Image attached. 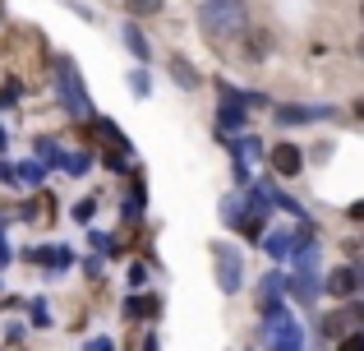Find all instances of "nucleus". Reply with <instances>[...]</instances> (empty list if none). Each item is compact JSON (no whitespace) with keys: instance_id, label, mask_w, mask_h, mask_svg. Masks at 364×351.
I'll use <instances>...</instances> for the list:
<instances>
[{"instance_id":"24","label":"nucleus","mask_w":364,"mask_h":351,"mask_svg":"<svg viewBox=\"0 0 364 351\" xmlns=\"http://www.w3.org/2000/svg\"><path fill=\"white\" fill-rule=\"evenodd\" d=\"M0 148H5V130H0Z\"/></svg>"},{"instance_id":"7","label":"nucleus","mask_w":364,"mask_h":351,"mask_svg":"<svg viewBox=\"0 0 364 351\" xmlns=\"http://www.w3.org/2000/svg\"><path fill=\"white\" fill-rule=\"evenodd\" d=\"M171 79H176L180 88H198V74L189 70V61H180V56H171Z\"/></svg>"},{"instance_id":"9","label":"nucleus","mask_w":364,"mask_h":351,"mask_svg":"<svg viewBox=\"0 0 364 351\" xmlns=\"http://www.w3.org/2000/svg\"><path fill=\"white\" fill-rule=\"evenodd\" d=\"M346 324H350V315H323L318 333L323 337H346Z\"/></svg>"},{"instance_id":"3","label":"nucleus","mask_w":364,"mask_h":351,"mask_svg":"<svg viewBox=\"0 0 364 351\" xmlns=\"http://www.w3.org/2000/svg\"><path fill=\"white\" fill-rule=\"evenodd\" d=\"M267 162H272V176H286V180H295V176L304 172V153H300L295 139H282V144L267 153Z\"/></svg>"},{"instance_id":"19","label":"nucleus","mask_w":364,"mask_h":351,"mask_svg":"<svg viewBox=\"0 0 364 351\" xmlns=\"http://www.w3.org/2000/svg\"><path fill=\"white\" fill-rule=\"evenodd\" d=\"M350 111H355V120H364V93L355 98V107H350Z\"/></svg>"},{"instance_id":"22","label":"nucleus","mask_w":364,"mask_h":351,"mask_svg":"<svg viewBox=\"0 0 364 351\" xmlns=\"http://www.w3.org/2000/svg\"><path fill=\"white\" fill-rule=\"evenodd\" d=\"M5 263H9V245L0 241V268H5Z\"/></svg>"},{"instance_id":"6","label":"nucleus","mask_w":364,"mask_h":351,"mask_svg":"<svg viewBox=\"0 0 364 351\" xmlns=\"http://www.w3.org/2000/svg\"><path fill=\"white\" fill-rule=\"evenodd\" d=\"M240 51H245V65H263L267 51H272V33H267V28H249Z\"/></svg>"},{"instance_id":"4","label":"nucleus","mask_w":364,"mask_h":351,"mask_svg":"<svg viewBox=\"0 0 364 351\" xmlns=\"http://www.w3.org/2000/svg\"><path fill=\"white\" fill-rule=\"evenodd\" d=\"M213 259H217V282H222V291L235 296V291H240V254H235L231 245H213Z\"/></svg>"},{"instance_id":"25","label":"nucleus","mask_w":364,"mask_h":351,"mask_svg":"<svg viewBox=\"0 0 364 351\" xmlns=\"http://www.w3.org/2000/svg\"><path fill=\"white\" fill-rule=\"evenodd\" d=\"M360 19H364V0H360Z\"/></svg>"},{"instance_id":"15","label":"nucleus","mask_w":364,"mask_h":351,"mask_svg":"<svg viewBox=\"0 0 364 351\" xmlns=\"http://www.w3.org/2000/svg\"><path fill=\"white\" fill-rule=\"evenodd\" d=\"M341 351H364V333H346L341 337Z\"/></svg>"},{"instance_id":"5","label":"nucleus","mask_w":364,"mask_h":351,"mask_svg":"<svg viewBox=\"0 0 364 351\" xmlns=\"http://www.w3.org/2000/svg\"><path fill=\"white\" fill-rule=\"evenodd\" d=\"M323 291H328V296H337V300L355 296V291H360V278H355V263H341V268H332V273H328V282H323Z\"/></svg>"},{"instance_id":"18","label":"nucleus","mask_w":364,"mask_h":351,"mask_svg":"<svg viewBox=\"0 0 364 351\" xmlns=\"http://www.w3.org/2000/svg\"><path fill=\"white\" fill-rule=\"evenodd\" d=\"M346 217H350V222H364V199H355V204L346 208Z\"/></svg>"},{"instance_id":"2","label":"nucleus","mask_w":364,"mask_h":351,"mask_svg":"<svg viewBox=\"0 0 364 351\" xmlns=\"http://www.w3.org/2000/svg\"><path fill=\"white\" fill-rule=\"evenodd\" d=\"M55 83H60L65 107H70L74 116H88V88L79 83V70H74L70 61H60V65H55Z\"/></svg>"},{"instance_id":"10","label":"nucleus","mask_w":364,"mask_h":351,"mask_svg":"<svg viewBox=\"0 0 364 351\" xmlns=\"http://www.w3.org/2000/svg\"><path fill=\"white\" fill-rule=\"evenodd\" d=\"M124 46H129V51L139 56V61H148V37H143V33H139V28H134V23L124 28Z\"/></svg>"},{"instance_id":"1","label":"nucleus","mask_w":364,"mask_h":351,"mask_svg":"<svg viewBox=\"0 0 364 351\" xmlns=\"http://www.w3.org/2000/svg\"><path fill=\"white\" fill-rule=\"evenodd\" d=\"M198 28H203L208 42H235V37L249 33V5L245 0H203Z\"/></svg>"},{"instance_id":"21","label":"nucleus","mask_w":364,"mask_h":351,"mask_svg":"<svg viewBox=\"0 0 364 351\" xmlns=\"http://www.w3.org/2000/svg\"><path fill=\"white\" fill-rule=\"evenodd\" d=\"M350 319H355V324L364 328V305H355V310H350Z\"/></svg>"},{"instance_id":"17","label":"nucleus","mask_w":364,"mask_h":351,"mask_svg":"<svg viewBox=\"0 0 364 351\" xmlns=\"http://www.w3.org/2000/svg\"><path fill=\"white\" fill-rule=\"evenodd\" d=\"M33 324H37V328H46V324H51V315H46V305H42V300L33 305Z\"/></svg>"},{"instance_id":"14","label":"nucleus","mask_w":364,"mask_h":351,"mask_svg":"<svg viewBox=\"0 0 364 351\" xmlns=\"http://www.w3.org/2000/svg\"><path fill=\"white\" fill-rule=\"evenodd\" d=\"M18 93H23V88H18V79H9L5 88H0V111H5V107H14V102H18Z\"/></svg>"},{"instance_id":"16","label":"nucleus","mask_w":364,"mask_h":351,"mask_svg":"<svg viewBox=\"0 0 364 351\" xmlns=\"http://www.w3.org/2000/svg\"><path fill=\"white\" fill-rule=\"evenodd\" d=\"M92 217V199H83V204H74V222H88Z\"/></svg>"},{"instance_id":"20","label":"nucleus","mask_w":364,"mask_h":351,"mask_svg":"<svg viewBox=\"0 0 364 351\" xmlns=\"http://www.w3.org/2000/svg\"><path fill=\"white\" fill-rule=\"evenodd\" d=\"M355 61H360V65H364V33H360V37H355Z\"/></svg>"},{"instance_id":"23","label":"nucleus","mask_w":364,"mask_h":351,"mask_svg":"<svg viewBox=\"0 0 364 351\" xmlns=\"http://www.w3.org/2000/svg\"><path fill=\"white\" fill-rule=\"evenodd\" d=\"M355 278H360V291H364V263H355Z\"/></svg>"},{"instance_id":"8","label":"nucleus","mask_w":364,"mask_h":351,"mask_svg":"<svg viewBox=\"0 0 364 351\" xmlns=\"http://www.w3.org/2000/svg\"><path fill=\"white\" fill-rule=\"evenodd\" d=\"M33 259L46 263V268H65V263H70V250H65V245H51V250H37Z\"/></svg>"},{"instance_id":"13","label":"nucleus","mask_w":364,"mask_h":351,"mask_svg":"<svg viewBox=\"0 0 364 351\" xmlns=\"http://www.w3.org/2000/svg\"><path fill=\"white\" fill-rule=\"evenodd\" d=\"M124 315H129V319H143V315H157V300H129V305H124Z\"/></svg>"},{"instance_id":"12","label":"nucleus","mask_w":364,"mask_h":351,"mask_svg":"<svg viewBox=\"0 0 364 351\" xmlns=\"http://www.w3.org/2000/svg\"><path fill=\"white\" fill-rule=\"evenodd\" d=\"M14 176L23 180V185H42V176H46V172H42V162H23V167H18Z\"/></svg>"},{"instance_id":"11","label":"nucleus","mask_w":364,"mask_h":351,"mask_svg":"<svg viewBox=\"0 0 364 351\" xmlns=\"http://www.w3.org/2000/svg\"><path fill=\"white\" fill-rule=\"evenodd\" d=\"M161 5H166V0H124V9H129V19H148V14H157Z\"/></svg>"}]
</instances>
